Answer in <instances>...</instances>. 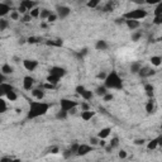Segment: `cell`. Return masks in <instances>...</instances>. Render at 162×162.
Returning <instances> with one entry per match:
<instances>
[{"instance_id":"obj_20","label":"cell","mask_w":162,"mask_h":162,"mask_svg":"<svg viewBox=\"0 0 162 162\" xmlns=\"http://www.w3.org/2000/svg\"><path fill=\"white\" fill-rule=\"evenodd\" d=\"M23 6H25V8L28 9V10H31V9H33L34 8V5H36V3L33 1V0H22V3H20Z\"/></svg>"},{"instance_id":"obj_15","label":"cell","mask_w":162,"mask_h":162,"mask_svg":"<svg viewBox=\"0 0 162 162\" xmlns=\"http://www.w3.org/2000/svg\"><path fill=\"white\" fill-rule=\"evenodd\" d=\"M94 115H95V112H91L90 109H89V110H84V112L81 113V119L85 120V122H87V120H90Z\"/></svg>"},{"instance_id":"obj_6","label":"cell","mask_w":162,"mask_h":162,"mask_svg":"<svg viewBox=\"0 0 162 162\" xmlns=\"http://www.w3.org/2000/svg\"><path fill=\"white\" fill-rule=\"evenodd\" d=\"M70 13H71V9L68 6H57V17L65 19L66 17H68Z\"/></svg>"},{"instance_id":"obj_3","label":"cell","mask_w":162,"mask_h":162,"mask_svg":"<svg viewBox=\"0 0 162 162\" xmlns=\"http://www.w3.org/2000/svg\"><path fill=\"white\" fill-rule=\"evenodd\" d=\"M147 17V10H144V9H134V10H131L128 13H125L124 15H123V18L124 19H134V20H139V19H143Z\"/></svg>"},{"instance_id":"obj_18","label":"cell","mask_w":162,"mask_h":162,"mask_svg":"<svg viewBox=\"0 0 162 162\" xmlns=\"http://www.w3.org/2000/svg\"><path fill=\"white\" fill-rule=\"evenodd\" d=\"M155 110V100L153 99H150L147 101V104H146V112L148 114H152Z\"/></svg>"},{"instance_id":"obj_19","label":"cell","mask_w":162,"mask_h":162,"mask_svg":"<svg viewBox=\"0 0 162 162\" xmlns=\"http://www.w3.org/2000/svg\"><path fill=\"white\" fill-rule=\"evenodd\" d=\"M32 94H33V96L38 100H42L44 98V93L41 89H33V90H32Z\"/></svg>"},{"instance_id":"obj_46","label":"cell","mask_w":162,"mask_h":162,"mask_svg":"<svg viewBox=\"0 0 162 162\" xmlns=\"http://www.w3.org/2000/svg\"><path fill=\"white\" fill-rule=\"evenodd\" d=\"M72 155H74V153H72V152L70 151V150H66L65 152H63V157H65V158H70V157L72 156Z\"/></svg>"},{"instance_id":"obj_62","label":"cell","mask_w":162,"mask_h":162,"mask_svg":"<svg viewBox=\"0 0 162 162\" xmlns=\"http://www.w3.org/2000/svg\"><path fill=\"white\" fill-rule=\"evenodd\" d=\"M4 95H5V93L1 90V89H0V98H3V96H4Z\"/></svg>"},{"instance_id":"obj_4","label":"cell","mask_w":162,"mask_h":162,"mask_svg":"<svg viewBox=\"0 0 162 162\" xmlns=\"http://www.w3.org/2000/svg\"><path fill=\"white\" fill-rule=\"evenodd\" d=\"M60 104H61V109L65 110V112H70L71 109L77 106V103H76V101L70 100V99H61Z\"/></svg>"},{"instance_id":"obj_38","label":"cell","mask_w":162,"mask_h":162,"mask_svg":"<svg viewBox=\"0 0 162 162\" xmlns=\"http://www.w3.org/2000/svg\"><path fill=\"white\" fill-rule=\"evenodd\" d=\"M5 112H6V103L0 98V114L5 113Z\"/></svg>"},{"instance_id":"obj_40","label":"cell","mask_w":162,"mask_h":162,"mask_svg":"<svg viewBox=\"0 0 162 162\" xmlns=\"http://www.w3.org/2000/svg\"><path fill=\"white\" fill-rule=\"evenodd\" d=\"M153 23L157 24V25L162 24V15H156V17H155V19H153Z\"/></svg>"},{"instance_id":"obj_51","label":"cell","mask_w":162,"mask_h":162,"mask_svg":"<svg viewBox=\"0 0 162 162\" xmlns=\"http://www.w3.org/2000/svg\"><path fill=\"white\" fill-rule=\"evenodd\" d=\"M43 87H44V89H48V90H49V89L52 90V89H55V87H56V85H52V84H49V82H47V84H44V85H43Z\"/></svg>"},{"instance_id":"obj_60","label":"cell","mask_w":162,"mask_h":162,"mask_svg":"<svg viewBox=\"0 0 162 162\" xmlns=\"http://www.w3.org/2000/svg\"><path fill=\"white\" fill-rule=\"evenodd\" d=\"M81 106H82V110H89V105H87L86 103H82Z\"/></svg>"},{"instance_id":"obj_2","label":"cell","mask_w":162,"mask_h":162,"mask_svg":"<svg viewBox=\"0 0 162 162\" xmlns=\"http://www.w3.org/2000/svg\"><path fill=\"white\" fill-rule=\"evenodd\" d=\"M104 82H105L104 86H105L106 89H115V90L123 89V81H122V79H120V76L118 75L117 71H112L110 74H108Z\"/></svg>"},{"instance_id":"obj_1","label":"cell","mask_w":162,"mask_h":162,"mask_svg":"<svg viewBox=\"0 0 162 162\" xmlns=\"http://www.w3.org/2000/svg\"><path fill=\"white\" fill-rule=\"evenodd\" d=\"M49 109V104L43 103V101H31L29 112H28V119H34L38 117L44 115Z\"/></svg>"},{"instance_id":"obj_53","label":"cell","mask_w":162,"mask_h":162,"mask_svg":"<svg viewBox=\"0 0 162 162\" xmlns=\"http://www.w3.org/2000/svg\"><path fill=\"white\" fill-rule=\"evenodd\" d=\"M115 23H117V24H124V23H125V19L123 18V17H122V18H117V19H115Z\"/></svg>"},{"instance_id":"obj_43","label":"cell","mask_w":162,"mask_h":162,"mask_svg":"<svg viewBox=\"0 0 162 162\" xmlns=\"http://www.w3.org/2000/svg\"><path fill=\"white\" fill-rule=\"evenodd\" d=\"M57 18H58V17H57L56 14H53V13H51V15H49L48 18H47V20H48V22H56V19H57Z\"/></svg>"},{"instance_id":"obj_12","label":"cell","mask_w":162,"mask_h":162,"mask_svg":"<svg viewBox=\"0 0 162 162\" xmlns=\"http://www.w3.org/2000/svg\"><path fill=\"white\" fill-rule=\"evenodd\" d=\"M119 146V139H118V137H114V138H112V141L109 142V146L105 148V151L106 152H110L112 150H114V148H117Z\"/></svg>"},{"instance_id":"obj_14","label":"cell","mask_w":162,"mask_h":162,"mask_svg":"<svg viewBox=\"0 0 162 162\" xmlns=\"http://www.w3.org/2000/svg\"><path fill=\"white\" fill-rule=\"evenodd\" d=\"M161 141H162V137H158V138H156V139H152L151 142H148L147 148H148L150 151H152V150H156V147L161 143Z\"/></svg>"},{"instance_id":"obj_42","label":"cell","mask_w":162,"mask_h":162,"mask_svg":"<svg viewBox=\"0 0 162 162\" xmlns=\"http://www.w3.org/2000/svg\"><path fill=\"white\" fill-rule=\"evenodd\" d=\"M27 10L28 9L25 8V6H23V5H19V8H18V13H22V14H25V13H27Z\"/></svg>"},{"instance_id":"obj_55","label":"cell","mask_w":162,"mask_h":162,"mask_svg":"<svg viewBox=\"0 0 162 162\" xmlns=\"http://www.w3.org/2000/svg\"><path fill=\"white\" fill-rule=\"evenodd\" d=\"M10 161H13L12 157H3V158H0V162H10Z\"/></svg>"},{"instance_id":"obj_9","label":"cell","mask_w":162,"mask_h":162,"mask_svg":"<svg viewBox=\"0 0 162 162\" xmlns=\"http://www.w3.org/2000/svg\"><path fill=\"white\" fill-rule=\"evenodd\" d=\"M33 85H34V79L31 77V76H25L23 80V87L25 90H32Z\"/></svg>"},{"instance_id":"obj_36","label":"cell","mask_w":162,"mask_h":162,"mask_svg":"<svg viewBox=\"0 0 162 162\" xmlns=\"http://www.w3.org/2000/svg\"><path fill=\"white\" fill-rule=\"evenodd\" d=\"M113 9H114V4H113L112 1H109V3H108V4H106L105 6H104V8H103V12L108 13V12H112Z\"/></svg>"},{"instance_id":"obj_29","label":"cell","mask_w":162,"mask_h":162,"mask_svg":"<svg viewBox=\"0 0 162 162\" xmlns=\"http://www.w3.org/2000/svg\"><path fill=\"white\" fill-rule=\"evenodd\" d=\"M5 96H6V99H8V100L14 101V100H17L18 95L15 94V91H14V90H12V91H9V93H6V94H5Z\"/></svg>"},{"instance_id":"obj_35","label":"cell","mask_w":162,"mask_h":162,"mask_svg":"<svg viewBox=\"0 0 162 162\" xmlns=\"http://www.w3.org/2000/svg\"><path fill=\"white\" fill-rule=\"evenodd\" d=\"M39 12H41V9L33 8V9H31L29 14H31V17H32V18H38V17H39Z\"/></svg>"},{"instance_id":"obj_17","label":"cell","mask_w":162,"mask_h":162,"mask_svg":"<svg viewBox=\"0 0 162 162\" xmlns=\"http://www.w3.org/2000/svg\"><path fill=\"white\" fill-rule=\"evenodd\" d=\"M108 43H106V41H103V39H100V41H98L96 44H95V48H96L98 51H105L108 49Z\"/></svg>"},{"instance_id":"obj_39","label":"cell","mask_w":162,"mask_h":162,"mask_svg":"<svg viewBox=\"0 0 162 162\" xmlns=\"http://www.w3.org/2000/svg\"><path fill=\"white\" fill-rule=\"evenodd\" d=\"M156 15H162V4L161 3H158L156 10H155V17H156Z\"/></svg>"},{"instance_id":"obj_31","label":"cell","mask_w":162,"mask_h":162,"mask_svg":"<svg viewBox=\"0 0 162 162\" xmlns=\"http://www.w3.org/2000/svg\"><path fill=\"white\" fill-rule=\"evenodd\" d=\"M49 15H51V10H48V9H42V10L39 12L41 19H47Z\"/></svg>"},{"instance_id":"obj_54","label":"cell","mask_w":162,"mask_h":162,"mask_svg":"<svg viewBox=\"0 0 162 162\" xmlns=\"http://www.w3.org/2000/svg\"><path fill=\"white\" fill-rule=\"evenodd\" d=\"M105 77H106L105 72H100V74L98 75V79H100V80H105Z\"/></svg>"},{"instance_id":"obj_56","label":"cell","mask_w":162,"mask_h":162,"mask_svg":"<svg viewBox=\"0 0 162 162\" xmlns=\"http://www.w3.org/2000/svg\"><path fill=\"white\" fill-rule=\"evenodd\" d=\"M144 143V139H136L134 141V144H137V146H142Z\"/></svg>"},{"instance_id":"obj_50","label":"cell","mask_w":162,"mask_h":162,"mask_svg":"<svg viewBox=\"0 0 162 162\" xmlns=\"http://www.w3.org/2000/svg\"><path fill=\"white\" fill-rule=\"evenodd\" d=\"M27 41H28V43H37L39 39H38V38H36V37H29Z\"/></svg>"},{"instance_id":"obj_23","label":"cell","mask_w":162,"mask_h":162,"mask_svg":"<svg viewBox=\"0 0 162 162\" xmlns=\"http://www.w3.org/2000/svg\"><path fill=\"white\" fill-rule=\"evenodd\" d=\"M1 72L4 75H10V74H13V67L9 65V63H4L3 67H1Z\"/></svg>"},{"instance_id":"obj_10","label":"cell","mask_w":162,"mask_h":162,"mask_svg":"<svg viewBox=\"0 0 162 162\" xmlns=\"http://www.w3.org/2000/svg\"><path fill=\"white\" fill-rule=\"evenodd\" d=\"M138 74H139V76H142V77H150V76L156 74V71H153V70H151L148 67H141Z\"/></svg>"},{"instance_id":"obj_52","label":"cell","mask_w":162,"mask_h":162,"mask_svg":"<svg viewBox=\"0 0 162 162\" xmlns=\"http://www.w3.org/2000/svg\"><path fill=\"white\" fill-rule=\"evenodd\" d=\"M90 143H91V146H96L98 143H99V141H98V138L91 137V138H90Z\"/></svg>"},{"instance_id":"obj_64","label":"cell","mask_w":162,"mask_h":162,"mask_svg":"<svg viewBox=\"0 0 162 162\" xmlns=\"http://www.w3.org/2000/svg\"><path fill=\"white\" fill-rule=\"evenodd\" d=\"M0 123H1V118H0Z\"/></svg>"},{"instance_id":"obj_28","label":"cell","mask_w":162,"mask_h":162,"mask_svg":"<svg viewBox=\"0 0 162 162\" xmlns=\"http://www.w3.org/2000/svg\"><path fill=\"white\" fill-rule=\"evenodd\" d=\"M95 93H96V95H99V96H104V95L108 93V89L105 86H98Z\"/></svg>"},{"instance_id":"obj_30","label":"cell","mask_w":162,"mask_h":162,"mask_svg":"<svg viewBox=\"0 0 162 162\" xmlns=\"http://www.w3.org/2000/svg\"><path fill=\"white\" fill-rule=\"evenodd\" d=\"M99 4H100V0H89V1L86 3L87 8H91V9L98 8V5Z\"/></svg>"},{"instance_id":"obj_22","label":"cell","mask_w":162,"mask_h":162,"mask_svg":"<svg viewBox=\"0 0 162 162\" xmlns=\"http://www.w3.org/2000/svg\"><path fill=\"white\" fill-rule=\"evenodd\" d=\"M58 81H60V77L58 76H56V75H48L47 76V82H49V84H52V85H57L58 84Z\"/></svg>"},{"instance_id":"obj_33","label":"cell","mask_w":162,"mask_h":162,"mask_svg":"<svg viewBox=\"0 0 162 162\" xmlns=\"http://www.w3.org/2000/svg\"><path fill=\"white\" fill-rule=\"evenodd\" d=\"M67 115H68V112H65V110H60L58 113L56 114V118L57 119H66L67 118Z\"/></svg>"},{"instance_id":"obj_24","label":"cell","mask_w":162,"mask_h":162,"mask_svg":"<svg viewBox=\"0 0 162 162\" xmlns=\"http://www.w3.org/2000/svg\"><path fill=\"white\" fill-rule=\"evenodd\" d=\"M0 89H1V90L4 91L5 94H6V93H9V91H12V90H14L13 85L6 84V82H1V84H0Z\"/></svg>"},{"instance_id":"obj_34","label":"cell","mask_w":162,"mask_h":162,"mask_svg":"<svg viewBox=\"0 0 162 162\" xmlns=\"http://www.w3.org/2000/svg\"><path fill=\"white\" fill-rule=\"evenodd\" d=\"M141 38H142V32L141 31L134 32V33L132 34V41H133V42H138Z\"/></svg>"},{"instance_id":"obj_48","label":"cell","mask_w":162,"mask_h":162,"mask_svg":"<svg viewBox=\"0 0 162 162\" xmlns=\"http://www.w3.org/2000/svg\"><path fill=\"white\" fill-rule=\"evenodd\" d=\"M144 3H147V4H150V5H153V4L161 3V0H144Z\"/></svg>"},{"instance_id":"obj_16","label":"cell","mask_w":162,"mask_h":162,"mask_svg":"<svg viewBox=\"0 0 162 162\" xmlns=\"http://www.w3.org/2000/svg\"><path fill=\"white\" fill-rule=\"evenodd\" d=\"M110 132H112V129L110 128H103L99 133H98V138L99 139H105L106 137H109Z\"/></svg>"},{"instance_id":"obj_41","label":"cell","mask_w":162,"mask_h":162,"mask_svg":"<svg viewBox=\"0 0 162 162\" xmlns=\"http://www.w3.org/2000/svg\"><path fill=\"white\" fill-rule=\"evenodd\" d=\"M77 148H79V143H74V144L71 146V147H70V151H71L74 155H76V151H77Z\"/></svg>"},{"instance_id":"obj_44","label":"cell","mask_w":162,"mask_h":162,"mask_svg":"<svg viewBox=\"0 0 162 162\" xmlns=\"http://www.w3.org/2000/svg\"><path fill=\"white\" fill-rule=\"evenodd\" d=\"M103 98H104V101H110V100H113V95L109 94V93H106Z\"/></svg>"},{"instance_id":"obj_47","label":"cell","mask_w":162,"mask_h":162,"mask_svg":"<svg viewBox=\"0 0 162 162\" xmlns=\"http://www.w3.org/2000/svg\"><path fill=\"white\" fill-rule=\"evenodd\" d=\"M10 18L13 19V20H17V19L19 18V13H18V12H12Z\"/></svg>"},{"instance_id":"obj_8","label":"cell","mask_w":162,"mask_h":162,"mask_svg":"<svg viewBox=\"0 0 162 162\" xmlns=\"http://www.w3.org/2000/svg\"><path fill=\"white\" fill-rule=\"evenodd\" d=\"M49 74H51V75H56V76H58V77L61 79L62 76H65V75H66V70L63 68V67L53 66V67H51V68H49Z\"/></svg>"},{"instance_id":"obj_26","label":"cell","mask_w":162,"mask_h":162,"mask_svg":"<svg viewBox=\"0 0 162 162\" xmlns=\"http://www.w3.org/2000/svg\"><path fill=\"white\" fill-rule=\"evenodd\" d=\"M46 44L48 46H53V47H62L63 41L62 39H55V41H47Z\"/></svg>"},{"instance_id":"obj_7","label":"cell","mask_w":162,"mask_h":162,"mask_svg":"<svg viewBox=\"0 0 162 162\" xmlns=\"http://www.w3.org/2000/svg\"><path fill=\"white\" fill-rule=\"evenodd\" d=\"M23 66H24L25 70H28V71H34L38 66V62L36 61V60H24Z\"/></svg>"},{"instance_id":"obj_61","label":"cell","mask_w":162,"mask_h":162,"mask_svg":"<svg viewBox=\"0 0 162 162\" xmlns=\"http://www.w3.org/2000/svg\"><path fill=\"white\" fill-rule=\"evenodd\" d=\"M57 152H58V148H57V147L51 148V153H57Z\"/></svg>"},{"instance_id":"obj_37","label":"cell","mask_w":162,"mask_h":162,"mask_svg":"<svg viewBox=\"0 0 162 162\" xmlns=\"http://www.w3.org/2000/svg\"><path fill=\"white\" fill-rule=\"evenodd\" d=\"M8 25H9V23H8V20H6V19H0V31L6 29V28H8Z\"/></svg>"},{"instance_id":"obj_57","label":"cell","mask_w":162,"mask_h":162,"mask_svg":"<svg viewBox=\"0 0 162 162\" xmlns=\"http://www.w3.org/2000/svg\"><path fill=\"white\" fill-rule=\"evenodd\" d=\"M132 3H134V4H138V5H143V4H144V0H132Z\"/></svg>"},{"instance_id":"obj_5","label":"cell","mask_w":162,"mask_h":162,"mask_svg":"<svg viewBox=\"0 0 162 162\" xmlns=\"http://www.w3.org/2000/svg\"><path fill=\"white\" fill-rule=\"evenodd\" d=\"M91 151H94L93 146L79 144V148H77V151H76V155H77V156H85V155H87L89 152H91Z\"/></svg>"},{"instance_id":"obj_25","label":"cell","mask_w":162,"mask_h":162,"mask_svg":"<svg viewBox=\"0 0 162 162\" xmlns=\"http://www.w3.org/2000/svg\"><path fill=\"white\" fill-rule=\"evenodd\" d=\"M144 90H146V93H147V95H148L150 98L153 96V94H155V87H153V85L146 84V85H144Z\"/></svg>"},{"instance_id":"obj_45","label":"cell","mask_w":162,"mask_h":162,"mask_svg":"<svg viewBox=\"0 0 162 162\" xmlns=\"http://www.w3.org/2000/svg\"><path fill=\"white\" fill-rule=\"evenodd\" d=\"M84 90H85V87L82 86V85H79V86H76V93H77L79 95H81Z\"/></svg>"},{"instance_id":"obj_27","label":"cell","mask_w":162,"mask_h":162,"mask_svg":"<svg viewBox=\"0 0 162 162\" xmlns=\"http://www.w3.org/2000/svg\"><path fill=\"white\" fill-rule=\"evenodd\" d=\"M141 67L142 66L139 62H133V63H131V72L132 74H138V71Z\"/></svg>"},{"instance_id":"obj_11","label":"cell","mask_w":162,"mask_h":162,"mask_svg":"<svg viewBox=\"0 0 162 162\" xmlns=\"http://www.w3.org/2000/svg\"><path fill=\"white\" fill-rule=\"evenodd\" d=\"M125 24H127V27L132 31L137 29V28H139V25H141V23H139L138 20H134V19H125Z\"/></svg>"},{"instance_id":"obj_13","label":"cell","mask_w":162,"mask_h":162,"mask_svg":"<svg viewBox=\"0 0 162 162\" xmlns=\"http://www.w3.org/2000/svg\"><path fill=\"white\" fill-rule=\"evenodd\" d=\"M12 10V6L10 5H6L5 3H0V18L6 15L9 12Z\"/></svg>"},{"instance_id":"obj_59","label":"cell","mask_w":162,"mask_h":162,"mask_svg":"<svg viewBox=\"0 0 162 162\" xmlns=\"http://www.w3.org/2000/svg\"><path fill=\"white\" fill-rule=\"evenodd\" d=\"M5 81V75L3 74V72H0V84H1V82H4Z\"/></svg>"},{"instance_id":"obj_63","label":"cell","mask_w":162,"mask_h":162,"mask_svg":"<svg viewBox=\"0 0 162 162\" xmlns=\"http://www.w3.org/2000/svg\"><path fill=\"white\" fill-rule=\"evenodd\" d=\"M41 27H42V28H46L47 25H46V23H42V24H41Z\"/></svg>"},{"instance_id":"obj_21","label":"cell","mask_w":162,"mask_h":162,"mask_svg":"<svg viewBox=\"0 0 162 162\" xmlns=\"http://www.w3.org/2000/svg\"><path fill=\"white\" fill-rule=\"evenodd\" d=\"M93 96H94L93 91L86 90V89H85V90L82 91V94H81V98H82L84 100H91V99H93Z\"/></svg>"},{"instance_id":"obj_49","label":"cell","mask_w":162,"mask_h":162,"mask_svg":"<svg viewBox=\"0 0 162 162\" xmlns=\"http://www.w3.org/2000/svg\"><path fill=\"white\" fill-rule=\"evenodd\" d=\"M31 14H27V13H25V14H24V17H23V19H22V20H23L24 22V23H28V22H29L31 20Z\"/></svg>"},{"instance_id":"obj_32","label":"cell","mask_w":162,"mask_h":162,"mask_svg":"<svg viewBox=\"0 0 162 162\" xmlns=\"http://www.w3.org/2000/svg\"><path fill=\"white\" fill-rule=\"evenodd\" d=\"M161 61H162V58L160 56H152L151 57V62H152V65H155V66H160Z\"/></svg>"},{"instance_id":"obj_58","label":"cell","mask_w":162,"mask_h":162,"mask_svg":"<svg viewBox=\"0 0 162 162\" xmlns=\"http://www.w3.org/2000/svg\"><path fill=\"white\" fill-rule=\"evenodd\" d=\"M119 157H120V158H125V157H127V152L122 150V151L119 152Z\"/></svg>"}]
</instances>
